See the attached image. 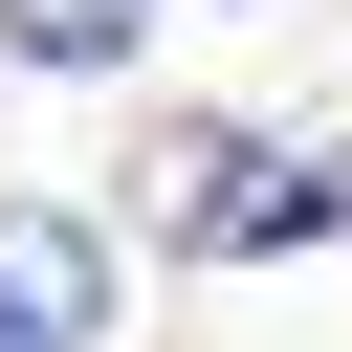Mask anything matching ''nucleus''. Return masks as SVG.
<instances>
[{"mask_svg":"<svg viewBox=\"0 0 352 352\" xmlns=\"http://www.w3.org/2000/svg\"><path fill=\"white\" fill-rule=\"evenodd\" d=\"M132 22H154V0H0L22 66H132Z\"/></svg>","mask_w":352,"mask_h":352,"instance_id":"nucleus-3","label":"nucleus"},{"mask_svg":"<svg viewBox=\"0 0 352 352\" xmlns=\"http://www.w3.org/2000/svg\"><path fill=\"white\" fill-rule=\"evenodd\" d=\"M0 352H110V242H88L66 198L0 220Z\"/></svg>","mask_w":352,"mask_h":352,"instance_id":"nucleus-2","label":"nucleus"},{"mask_svg":"<svg viewBox=\"0 0 352 352\" xmlns=\"http://www.w3.org/2000/svg\"><path fill=\"white\" fill-rule=\"evenodd\" d=\"M176 242H220V264H242V242H352V132H286V154H264V132H198Z\"/></svg>","mask_w":352,"mask_h":352,"instance_id":"nucleus-1","label":"nucleus"}]
</instances>
